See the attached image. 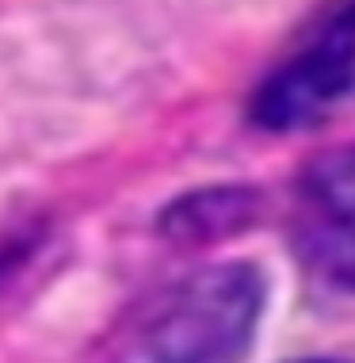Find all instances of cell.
<instances>
[{
  "label": "cell",
  "instance_id": "3",
  "mask_svg": "<svg viewBox=\"0 0 355 363\" xmlns=\"http://www.w3.org/2000/svg\"><path fill=\"white\" fill-rule=\"evenodd\" d=\"M294 211L305 260L325 279L355 291V145L310 164Z\"/></svg>",
  "mask_w": 355,
  "mask_h": 363
},
{
  "label": "cell",
  "instance_id": "1",
  "mask_svg": "<svg viewBox=\"0 0 355 363\" xmlns=\"http://www.w3.org/2000/svg\"><path fill=\"white\" fill-rule=\"evenodd\" d=\"M264 306V283L249 264H222L180 283L145 329L153 363H237Z\"/></svg>",
  "mask_w": 355,
  "mask_h": 363
},
{
  "label": "cell",
  "instance_id": "4",
  "mask_svg": "<svg viewBox=\"0 0 355 363\" xmlns=\"http://www.w3.org/2000/svg\"><path fill=\"white\" fill-rule=\"evenodd\" d=\"M31 245H35V238H27V233H8V238H0V279L31 252Z\"/></svg>",
  "mask_w": 355,
  "mask_h": 363
},
{
  "label": "cell",
  "instance_id": "5",
  "mask_svg": "<svg viewBox=\"0 0 355 363\" xmlns=\"http://www.w3.org/2000/svg\"><path fill=\"white\" fill-rule=\"evenodd\" d=\"M305 363H329V359H305Z\"/></svg>",
  "mask_w": 355,
  "mask_h": 363
},
{
  "label": "cell",
  "instance_id": "2",
  "mask_svg": "<svg viewBox=\"0 0 355 363\" xmlns=\"http://www.w3.org/2000/svg\"><path fill=\"white\" fill-rule=\"evenodd\" d=\"M355 111V0L325 16L313 35L268 73L252 96V123L294 134Z\"/></svg>",
  "mask_w": 355,
  "mask_h": 363
}]
</instances>
